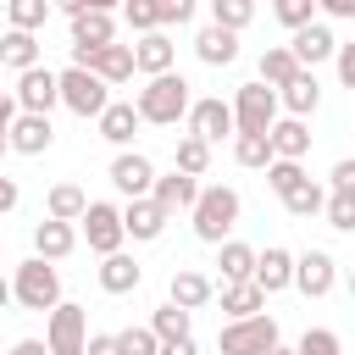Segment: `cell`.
I'll list each match as a JSON object with an SVG mask.
<instances>
[{
    "mask_svg": "<svg viewBox=\"0 0 355 355\" xmlns=\"http://www.w3.org/2000/svg\"><path fill=\"white\" fill-rule=\"evenodd\" d=\"M122 17H128V28H133V33H155V28H161L155 0H122Z\"/></svg>",
    "mask_w": 355,
    "mask_h": 355,
    "instance_id": "cell-44",
    "label": "cell"
},
{
    "mask_svg": "<svg viewBox=\"0 0 355 355\" xmlns=\"http://www.w3.org/2000/svg\"><path fill=\"white\" fill-rule=\"evenodd\" d=\"M83 355H122V344H116V333H89V349Z\"/></svg>",
    "mask_w": 355,
    "mask_h": 355,
    "instance_id": "cell-48",
    "label": "cell"
},
{
    "mask_svg": "<svg viewBox=\"0 0 355 355\" xmlns=\"http://www.w3.org/2000/svg\"><path fill=\"white\" fill-rule=\"evenodd\" d=\"M17 111H22V105H17V94H11V89H0V144H6L11 122H17Z\"/></svg>",
    "mask_w": 355,
    "mask_h": 355,
    "instance_id": "cell-47",
    "label": "cell"
},
{
    "mask_svg": "<svg viewBox=\"0 0 355 355\" xmlns=\"http://www.w3.org/2000/svg\"><path fill=\"white\" fill-rule=\"evenodd\" d=\"M216 294H222L227 322H244V316H261V311H266V294H261V283H255V277H244V283H222Z\"/></svg>",
    "mask_w": 355,
    "mask_h": 355,
    "instance_id": "cell-27",
    "label": "cell"
},
{
    "mask_svg": "<svg viewBox=\"0 0 355 355\" xmlns=\"http://www.w3.org/2000/svg\"><path fill=\"white\" fill-rule=\"evenodd\" d=\"M316 11H327L338 22H355V0H316Z\"/></svg>",
    "mask_w": 355,
    "mask_h": 355,
    "instance_id": "cell-51",
    "label": "cell"
},
{
    "mask_svg": "<svg viewBox=\"0 0 355 355\" xmlns=\"http://www.w3.org/2000/svg\"><path fill=\"white\" fill-rule=\"evenodd\" d=\"M305 150H311L305 116H277V122H272V155H277V161H305Z\"/></svg>",
    "mask_w": 355,
    "mask_h": 355,
    "instance_id": "cell-25",
    "label": "cell"
},
{
    "mask_svg": "<svg viewBox=\"0 0 355 355\" xmlns=\"http://www.w3.org/2000/svg\"><path fill=\"white\" fill-rule=\"evenodd\" d=\"M211 22H216V28L244 33V28L255 22V0H211Z\"/></svg>",
    "mask_w": 355,
    "mask_h": 355,
    "instance_id": "cell-38",
    "label": "cell"
},
{
    "mask_svg": "<svg viewBox=\"0 0 355 355\" xmlns=\"http://www.w3.org/2000/svg\"><path fill=\"white\" fill-rule=\"evenodd\" d=\"M72 250H78V227H72V222L44 216V222L33 227V255H44V261H67Z\"/></svg>",
    "mask_w": 355,
    "mask_h": 355,
    "instance_id": "cell-24",
    "label": "cell"
},
{
    "mask_svg": "<svg viewBox=\"0 0 355 355\" xmlns=\"http://www.w3.org/2000/svg\"><path fill=\"white\" fill-rule=\"evenodd\" d=\"M72 67L94 72L100 83H128V78L139 72V61H133V44H100V50H83V44H72Z\"/></svg>",
    "mask_w": 355,
    "mask_h": 355,
    "instance_id": "cell-7",
    "label": "cell"
},
{
    "mask_svg": "<svg viewBox=\"0 0 355 355\" xmlns=\"http://www.w3.org/2000/svg\"><path fill=\"white\" fill-rule=\"evenodd\" d=\"M55 6H61L67 17H78V11H89V0H55Z\"/></svg>",
    "mask_w": 355,
    "mask_h": 355,
    "instance_id": "cell-54",
    "label": "cell"
},
{
    "mask_svg": "<svg viewBox=\"0 0 355 355\" xmlns=\"http://www.w3.org/2000/svg\"><path fill=\"white\" fill-rule=\"evenodd\" d=\"M11 294H17V305L22 311H55L61 305V272L44 261V255H28L22 266H17V277H11Z\"/></svg>",
    "mask_w": 355,
    "mask_h": 355,
    "instance_id": "cell-3",
    "label": "cell"
},
{
    "mask_svg": "<svg viewBox=\"0 0 355 355\" xmlns=\"http://www.w3.org/2000/svg\"><path fill=\"white\" fill-rule=\"evenodd\" d=\"M294 349H300V355H344V344H338L333 327H305V338H300Z\"/></svg>",
    "mask_w": 355,
    "mask_h": 355,
    "instance_id": "cell-43",
    "label": "cell"
},
{
    "mask_svg": "<svg viewBox=\"0 0 355 355\" xmlns=\"http://www.w3.org/2000/svg\"><path fill=\"white\" fill-rule=\"evenodd\" d=\"M233 161L266 172V166L277 161V155H272V133H233Z\"/></svg>",
    "mask_w": 355,
    "mask_h": 355,
    "instance_id": "cell-33",
    "label": "cell"
},
{
    "mask_svg": "<svg viewBox=\"0 0 355 355\" xmlns=\"http://www.w3.org/2000/svg\"><path fill=\"white\" fill-rule=\"evenodd\" d=\"M133 105H139L144 122H155V128H178V122L189 116L194 94H189V78H183V72H161V78H150V83L139 89Z\"/></svg>",
    "mask_w": 355,
    "mask_h": 355,
    "instance_id": "cell-1",
    "label": "cell"
},
{
    "mask_svg": "<svg viewBox=\"0 0 355 355\" xmlns=\"http://www.w3.org/2000/svg\"><path fill=\"white\" fill-rule=\"evenodd\" d=\"M272 17H277L288 33H300V28L316 22V0H272Z\"/></svg>",
    "mask_w": 355,
    "mask_h": 355,
    "instance_id": "cell-39",
    "label": "cell"
},
{
    "mask_svg": "<svg viewBox=\"0 0 355 355\" xmlns=\"http://www.w3.org/2000/svg\"><path fill=\"white\" fill-rule=\"evenodd\" d=\"M6 150H11V144H0V155H6Z\"/></svg>",
    "mask_w": 355,
    "mask_h": 355,
    "instance_id": "cell-59",
    "label": "cell"
},
{
    "mask_svg": "<svg viewBox=\"0 0 355 355\" xmlns=\"http://www.w3.org/2000/svg\"><path fill=\"white\" fill-rule=\"evenodd\" d=\"M255 261H261V250H250V244H239V239L216 244V272H222V283H244V277H255Z\"/></svg>",
    "mask_w": 355,
    "mask_h": 355,
    "instance_id": "cell-29",
    "label": "cell"
},
{
    "mask_svg": "<svg viewBox=\"0 0 355 355\" xmlns=\"http://www.w3.org/2000/svg\"><path fill=\"white\" fill-rule=\"evenodd\" d=\"M150 200L166 211V216H178V211H194V200H200V178H189V172H166V178H155V189H150Z\"/></svg>",
    "mask_w": 355,
    "mask_h": 355,
    "instance_id": "cell-15",
    "label": "cell"
},
{
    "mask_svg": "<svg viewBox=\"0 0 355 355\" xmlns=\"http://www.w3.org/2000/svg\"><path fill=\"white\" fill-rule=\"evenodd\" d=\"M0 67H11V72H28V67H39V33L6 28V33H0Z\"/></svg>",
    "mask_w": 355,
    "mask_h": 355,
    "instance_id": "cell-28",
    "label": "cell"
},
{
    "mask_svg": "<svg viewBox=\"0 0 355 355\" xmlns=\"http://www.w3.org/2000/svg\"><path fill=\"white\" fill-rule=\"evenodd\" d=\"M139 122H144V116H139V105H133V100H111V105L100 111V139L122 150V144H133Z\"/></svg>",
    "mask_w": 355,
    "mask_h": 355,
    "instance_id": "cell-23",
    "label": "cell"
},
{
    "mask_svg": "<svg viewBox=\"0 0 355 355\" xmlns=\"http://www.w3.org/2000/svg\"><path fill=\"white\" fill-rule=\"evenodd\" d=\"M61 105H67L72 116H94V122H100V111L111 105V83H100V78L83 72V67H67V72H61Z\"/></svg>",
    "mask_w": 355,
    "mask_h": 355,
    "instance_id": "cell-6",
    "label": "cell"
},
{
    "mask_svg": "<svg viewBox=\"0 0 355 355\" xmlns=\"http://www.w3.org/2000/svg\"><path fill=\"white\" fill-rule=\"evenodd\" d=\"M333 67H338V83H344V89H355V44H338Z\"/></svg>",
    "mask_w": 355,
    "mask_h": 355,
    "instance_id": "cell-46",
    "label": "cell"
},
{
    "mask_svg": "<svg viewBox=\"0 0 355 355\" xmlns=\"http://www.w3.org/2000/svg\"><path fill=\"white\" fill-rule=\"evenodd\" d=\"M155 17H161V28H183L194 17V0H155Z\"/></svg>",
    "mask_w": 355,
    "mask_h": 355,
    "instance_id": "cell-45",
    "label": "cell"
},
{
    "mask_svg": "<svg viewBox=\"0 0 355 355\" xmlns=\"http://www.w3.org/2000/svg\"><path fill=\"white\" fill-rule=\"evenodd\" d=\"M266 355H300V349H283V344H277V349H266Z\"/></svg>",
    "mask_w": 355,
    "mask_h": 355,
    "instance_id": "cell-58",
    "label": "cell"
},
{
    "mask_svg": "<svg viewBox=\"0 0 355 355\" xmlns=\"http://www.w3.org/2000/svg\"><path fill=\"white\" fill-rule=\"evenodd\" d=\"M216 349L222 355H266V349H277V322L266 311L261 316H244V322H227L216 333Z\"/></svg>",
    "mask_w": 355,
    "mask_h": 355,
    "instance_id": "cell-5",
    "label": "cell"
},
{
    "mask_svg": "<svg viewBox=\"0 0 355 355\" xmlns=\"http://www.w3.org/2000/svg\"><path fill=\"white\" fill-rule=\"evenodd\" d=\"M194 55H200L205 67H233V61H239V33H233V28L205 22V28L194 33Z\"/></svg>",
    "mask_w": 355,
    "mask_h": 355,
    "instance_id": "cell-18",
    "label": "cell"
},
{
    "mask_svg": "<svg viewBox=\"0 0 355 355\" xmlns=\"http://www.w3.org/2000/svg\"><path fill=\"white\" fill-rule=\"evenodd\" d=\"M72 44H83V50L116 44V22H111L105 11H78V17H72Z\"/></svg>",
    "mask_w": 355,
    "mask_h": 355,
    "instance_id": "cell-30",
    "label": "cell"
},
{
    "mask_svg": "<svg viewBox=\"0 0 355 355\" xmlns=\"http://www.w3.org/2000/svg\"><path fill=\"white\" fill-rule=\"evenodd\" d=\"M6 144H11L17 155H44V150L55 144V128H50V116H39V111H17Z\"/></svg>",
    "mask_w": 355,
    "mask_h": 355,
    "instance_id": "cell-14",
    "label": "cell"
},
{
    "mask_svg": "<svg viewBox=\"0 0 355 355\" xmlns=\"http://www.w3.org/2000/svg\"><path fill=\"white\" fill-rule=\"evenodd\" d=\"M166 300H172V305H183V311H205V305L216 300V283H211L205 272H189V266H178V272H172V288H166Z\"/></svg>",
    "mask_w": 355,
    "mask_h": 355,
    "instance_id": "cell-22",
    "label": "cell"
},
{
    "mask_svg": "<svg viewBox=\"0 0 355 355\" xmlns=\"http://www.w3.org/2000/svg\"><path fill=\"white\" fill-rule=\"evenodd\" d=\"M322 216H327V222H333L338 233H355V194H349V189H333V194H327V211H322Z\"/></svg>",
    "mask_w": 355,
    "mask_h": 355,
    "instance_id": "cell-41",
    "label": "cell"
},
{
    "mask_svg": "<svg viewBox=\"0 0 355 355\" xmlns=\"http://www.w3.org/2000/svg\"><path fill=\"white\" fill-rule=\"evenodd\" d=\"M83 239H89V250L105 261V255H116L122 250V239H128V227H122V211L111 205V200H89V211H83Z\"/></svg>",
    "mask_w": 355,
    "mask_h": 355,
    "instance_id": "cell-9",
    "label": "cell"
},
{
    "mask_svg": "<svg viewBox=\"0 0 355 355\" xmlns=\"http://www.w3.org/2000/svg\"><path fill=\"white\" fill-rule=\"evenodd\" d=\"M333 283H338V261H333L327 250H300V255H294V288H300L305 300H327Z\"/></svg>",
    "mask_w": 355,
    "mask_h": 355,
    "instance_id": "cell-11",
    "label": "cell"
},
{
    "mask_svg": "<svg viewBox=\"0 0 355 355\" xmlns=\"http://www.w3.org/2000/svg\"><path fill=\"white\" fill-rule=\"evenodd\" d=\"M17 200H22L17 178H6V172H0V216H6V211H17Z\"/></svg>",
    "mask_w": 355,
    "mask_h": 355,
    "instance_id": "cell-50",
    "label": "cell"
},
{
    "mask_svg": "<svg viewBox=\"0 0 355 355\" xmlns=\"http://www.w3.org/2000/svg\"><path fill=\"white\" fill-rule=\"evenodd\" d=\"M83 211H89V194L78 183H55L44 194V216H55V222H83Z\"/></svg>",
    "mask_w": 355,
    "mask_h": 355,
    "instance_id": "cell-31",
    "label": "cell"
},
{
    "mask_svg": "<svg viewBox=\"0 0 355 355\" xmlns=\"http://www.w3.org/2000/svg\"><path fill=\"white\" fill-rule=\"evenodd\" d=\"M344 283H349V300H355V266H349V277H344Z\"/></svg>",
    "mask_w": 355,
    "mask_h": 355,
    "instance_id": "cell-57",
    "label": "cell"
},
{
    "mask_svg": "<svg viewBox=\"0 0 355 355\" xmlns=\"http://www.w3.org/2000/svg\"><path fill=\"white\" fill-rule=\"evenodd\" d=\"M44 344H50V355H83L89 349V311L72 305V300H61L44 316Z\"/></svg>",
    "mask_w": 355,
    "mask_h": 355,
    "instance_id": "cell-4",
    "label": "cell"
},
{
    "mask_svg": "<svg viewBox=\"0 0 355 355\" xmlns=\"http://www.w3.org/2000/svg\"><path fill=\"white\" fill-rule=\"evenodd\" d=\"M116 6H122V0H89V11H105V17H111Z\"/></svg>",
    "mask_w": 355,
    "mask_h": 355,
    "instance_id": "cell-55",
    "label": "cell"
},
{
    "mask_svg": "<svg viewBox=\"0 0 355 355\" xmlns=\"http://www.w3.org/2000/svg\"><path fill=\"white\" fill-rule=\"evenodd\" d=\"M11 355H50V344H44V338H17Z\"/></svg>",
    "mask_w": 355,
    "mask_h": 355,
    "instance_id": "cell-52",
    "label": "cell"
},
{
    "mask_svg": "<svg viewBox=\"0 0 355 355\" xmlns=\"http://www.w3.org/2000/svg\"><path fill=\"white\" fill-rule=\"evenodd\" d=\"M139 283H144V266H139L128 250H116V255L100 261V288H105V294H133Z\"/></svg>",
    "mask_w": 355,
    "mask_h": 355,
    "instance_id": "cell-26",
    "label": "cell"
},
{
    "mask_svg": "<svg viewBox=\"0 0 355 355\" xmlns=\"http://www.w3.org/2000/svg\"><path fill=\"white\" fill-rule=\"evenodd\" d=\"M283 211H288V216H322V211H327V189L305 178L294 194H283Z\"/></svg>",
    "mask_w": 355,
    "mask_h": 355,
    "instance_id": "cell-35",
    "label": "cell"
},
{
    "mask_svg": "<svg viewBox=\"0 0 355 355\" xmlns=\"http://www.w3.org/2000/svg\"><path fill=\"white\" fill-rule=\"evenodd\" d=\"M233 122H239V133H272V122H277V89H266L261 78L244 83L233 94Z\"/></svg>",
    "mask_w": 355,
    "mask_h": 355,
    "instance_id": "cell-8",
    "label": "cell"
},
{
    "mask_svg": "<svg viewBox=\"0 0 355 355\" xmlns=\"http://www.w3.org/2000/svg\"><path fill=\"white\" fill-rule=\"evenodd\" d=\"M183 122H189V133H194V139H205V144H216V139L239 133V122H233V105H227L222 94H205V100H194Z\"/></svg>",
    "mask_w": 355,
    "mask_h": 355,
    "instance_id": "cell-12",
    "label": "cell"
},
{
    "mask_svg": "<svg viewBox=\"0 0 355 355\" xmlns=\"http://www.w3.org/2000/svg\"><path fill=\"white\" fill-rule=\"evenodd\" d=\"M266 183H272V194L283 200V194H294V189L305 183V166H300V161H272V166H266Z\"/></svg>",
    "mask_w": 355,
    "mask_h": 355,
    "instance_id": "cell-40",
    "label": "cell"
},
{
    "mask_svg": "<svg viewBox=\"0 0 355 355\" xmlns=\"http://www.w3.org/2000/svg\"><path fill=\"white\" fill-rule=\"evenodd\" d=\"M294 72H300V61H294L288 44H266V50H261V83H266V89H283Z\"/></svg>",
    "mask_w": 355,
    "mask_h": 355,
    "instance_id": "cell-32",
    "label": "cell"
},
{
    "mask_svg": "<svg viewBox=\"0 0 355 355\" xmlns=\"http://www.w3.org/2000/svg\"><path fill=\"white\" fill-rule=\"evenodd\" d=\"M239 211H244V200H239V189H227V183H211V189H200V200H194V239H205V244H227V233L239 227Z\"/></svg>",
    "mask_w": 355,
    "mask_h": 355,
    "instance_id": "cell-2",
    "label": "cell"
},
{
    "mask_svg": "<svg viewBox=\"0 0 355 355\" xmlns=\"http://www.w3.org/2000/svg\"><path fill=\"white\" fill-rule=\"evenodd\" d=\"M189 316H194V311H183V305H172V300H166V305H155L150 327H155V338H161V344H178V338H194V333H189Z\"/></svg>",
    "mask_w": 355,
    "mask_h": 355,
    "instance_id": "cell-34",
    "label": "cell"
},
{
    "mask_svg": "<svg viewBox=\"0 0 355 355\" xmlns=\"http://www.w3.org/2000/svg\"><path fill=\"white\" fill-rule=\"evenodd\" d=\"M116 344H122V355H161L155 327H122V333H116Z\"/></svg>",
    "mask_w": 355,
    "mask_h": 355,
    "instance_id": "cell-42",
    "label": "cell"
},
{
    "mask_svg": "<svg viewBox=\"0 0 355 355\" xmlns=\"http://www.w3.org/2000/svg\"><path fill=\"white\" fill-rule=\"evenodd\" d=\"M166 222H172V216H166V211H161V205H155L150 194H144V200H128V205H122V227H128V239H139V244L161 239V233H166Z\"/></svg>",
    "mask_w": 355,
    "mask_h": 355,
    "instance_id": "cell-17",
    "label": "cell"
},
{
    "mask_svg": "<svg viewBox=\"0 0 355 355\" xmlns=\"http://www.w3.org/2000/svg\"><path fill=\"white\" fill-rule=\"evenodd\" d=\"M277 105H283L288 116H311V111L322 105V83H316V72H311V67H300V72L277 89Z\"/></svg>",
    "mask_w": 355,
    "mask_h": 355,
    "instance_id": "cell-20",
    "label": "cell"
},
{
    "mask_svg": "<svg viewBox=\"0 0 355 355\" xmlns=\"http://www.w3.org/2000/svg\"><path fill=\"white\" fill-rule=\"evenodd\" d=\"M11 300H17V294H11V277H0V311H6Z\"/></svg>",
    "mask_w": 355,
    "mask_h": 355,
    "instance_id": "cell-56",
    "label": "cell"
},
{
    "mask_svg": "<svg viewBox=\"0 0 355 355\" xmlns=\"http://www.w3.org/2000/svg\"><path fill=\"white\" fill-rule=\"evenodd\" d=\"M333 189H349V194H355V155H344V161L333 166Z\"/></svg>",
    "mask_w": 355,
    "mask_h": 355,
    "instance_id": "cell-49",
    "label": "cell"
},
{
    "mask_svg": "<svg viewBox=\"0 0 355 355\" xmlns=\"http://www.w3.org/2000/svg\"><path fill=\"white\" fill-rule=\"evenodd\" d=\"M133 61H139V72H144V78H161V72H172V61H178V44L166 39V28H155V33H139V44H133Z\"/></svg>",
    "mask_w": 355,
    "mask_h": 355,
    "instance_id": "cell-19",
    "label": "cell"
},
{
    "mask_svg": "<svg viewBox=\"0 0 355 355\" xmlns=\"http://www.w3.org/2000/svg\"><path fill=\"white\" fill-rule=\"evenodd\" d=\"M161 355H200L194 338H178V344H161Z\"/></svg>",
    "mask_w": 355,
    "mask_h": 355,
    "instance_id": "cell-53",
    "label": "cell"
},
{
    "mask_svg": "<svg viewBox=\"0 0 355 355\" xmlns=\"http://www.w3.org/2000/svg\"><path fill=\"white\" fill-rule=\"evenodd\" d=\"M172 161H178V172H189V178H205V166H211V144H205V139H194V133H183Z\"/></svg>",
    "mask_w": 355,
    "mask_h": 355,
    "instance_id": "cell-37",
    "label": "cell"
},
{
    "mask_svg": "<svg viewBox=\"0 0 355 355\" xmlns=\"http://www.w3.org/2000/svg\"><path fill=\"white\" fill-rule=\"evenodd\" d=\"M255 283H261V294H283V288H294V255H288L283 244H266L261 261H255Z\"/></svg>",
    "mask_w": 355,
    "mask_h": 355,
    "instance_id": "cell-21",
    "label": "cell"
},
{
    "mask_svg": "<svg viewBox=\"0 0 355 355\" xmlns=\"http://www.w3.org/2000/svg\"><path fill=\"white\" fill-rule=\"evenodd\" d=\"M111 183H116V194H128V200H144V194L155 189V166H150V155H139V150H122V155L111 161Z\"/></svg>",
    "mask_w": 355,
    "mask_h": 355,
    "instance_id": "cell-13",
    "label": "cell"
},
{
    "mask_svg": "<svg viewBox=\"0 0 355 355\" xmlns=\"http://www.w3.org/2000/svg\"><path fill=\"white\" fill-rule=\"evenodd\" d=\"M288 50H294V61H300V67H311V72H316V61H333V55H338V39H333V28H327V22H311V28H300V33L288 39Z\"/></svg>",
    "mask_w": 355,
    "mask_h": 355,
    "instance_id": "cell-16",
    "label": "cell"
},
{
    "mask_svg": "<svg viewBox=\"0 0 355 355\" xmlns=\"http://www.w3.org/2000/svg\"><path fill=\"white\" fill-rule=\"evenodd\" d=\"M50 6H55V0H6V17H11V28L39 33V28L50 22Z\"/></svg>",
    "mask_w": 355,
    "mask_h": 355,
    "instance_id": "cell-36",
    "label": "cell"
},
{
    "mask_svg": "<svg viewBox=\"0 0 355 355\" xmlns=\"http://www.w3.org/2000/svg\"><path fill=\"white\" fill-rule=\"evenodd\" d=\"M17 105L22 111H39V116H50L55 105H61V72H50V67H28V72H17Z\"/></svg>",
    "mask_w": 355,
    "mask_h": 355,
    "instance_id": "cell-10",
    "label": "cell"
}]
</instances>
